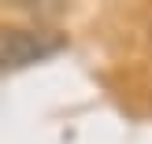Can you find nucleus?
I'll list each match as a JSON object with an SVG mask.
<instances>
[{"instance_id": "1", "label": "nucleus", "mask_w": 152, "mask_h": 144, "mask_svg": "<svg viewBox=\"0 0 152 144\" xmlns=\"http://www.w3.org/2000/svg\"><path fill=\"white\" fill-rule=\"evenodd\" d=\"M59 33H41V30H22V26H0V70H19V67L41 63L52 52L63 48Z\"/></svg>"}]
</instances>
